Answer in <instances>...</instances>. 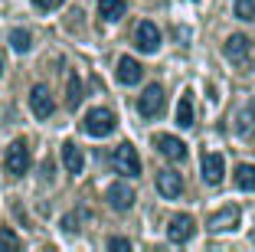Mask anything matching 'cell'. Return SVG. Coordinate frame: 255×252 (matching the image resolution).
Wrapping results in <instances>:
<instances>
[{
  "instance_id": "cell-6",
  "label": "cell",
  "mask_w": 255,
  "mask_h": 252,
  "mask_svg": "<svg viewBox=\"0 0 255 252\" xmlns=\"http://www.w3.org/2000/svg\"><path fill=\"white\" fill-rule=\"evenodd\" d=\"M137 111H141L144 118H157L160 111H164V89L160 85H147L137 98Z\"/></svg>"
},
{
  "instance_id": "cell-22",
  "label": "cell",
  "mask_w": 255,
  "mask_h": 252,
  "mask_svg": "<svg viewBox=\"0 0 255 252\" xmlns=\"http://www.w3.org/2000/svg\"><path fill=\"white\" fill-rule=\"evenodd\" d=\"M236 16L239 20H255V0H236Z\"/></svg>"
},
{
  "instance_id": "cell-1",
  "label": "cell",
  "mask_w": 255,
  "mask_h": 252,
  "mask_svg": "<svg viewBox=\"0 0 255 252\" xmlns=\"http://www.w3.org/2000/svg\"><path fill=\"white\" fill-rule=\"evenodd\" d=\"M223 56L233 62V66L249 69V66H252V59H255V46H252V39H249V36L233 33V36L226 39V46H223Z\"/></svg>"
},
{
  "instance_id": "cell-9",
  "label": "cell",
  "mask_w": 255,
  "mask_h": 252,
  "mask_svg": "<svg viewBox=\"0 0 255 252\" xmlns=\"http://www.w3.org/2000/svg\"><path fill=\"white\" fill-rule=\"evenodd\" d=\"M223 174H226L223 154H203V164H200V177H203V184H210V187L223 184Z\"/></svg>"
},
{
  "instance_id": "cell-20",
  "label": "cell",
  "mask_w": 255,
  "mask_h": 252,
  "mask_svg": "<svg viewBox=\"0 0 255 252\" xmlns=\"http://www.w3.org/2000/svg\"><path fill=\"white\" fill-rule=\"evenodd\" d=\"M252 128H255V102L246 111H239V118H236V131L239 134H252Z\"/></svg>"
},
{
  "instance_id": "cell-21",
  "label": "cell",
  "mask_w": 255,
  "mask_h": 252,
  "mask_svg": "<svg viewBox=\"0 0 255 252\" xmlns=\"http://www.w3.org/2000/svg\"><path fill=\"white\" fill-rule=\"evenodd\" d=\"M66 102H69V108H75V105L82 102V79L79 75H69V95H66Z\"/></svg>"
},
{
  "instance_id": "cell-19",
  "label": "cell",
  "mask_w": 255,
  "mask_h": 252,
  "mask_svg": "<svg viewBox=\"0 0 255 252\" xmlns=\"http://www.w3.org/2000/svg\"><path fill=\"white\" fill-rule=\"evenodd\" d=\"M10 46H13V52H30V46H33V36L26 30H10Z\"/></svg>"
},
{
  "instance_id": "cell-17",
  "label": "cell",
  "mask_w": 255,
  "mask_h": 252,
  "mask_svg": "<svg viewBox=\"0 0 255 252\" xmlns=\"http://www.w3.org/2000/svg\"><path fill=\"white\" fill-rule=\"evenodd\" d=\"M233 180H236L239 190H255V167L252 164H239L233 171Z\"/></svg>"
},
{
  "instance_id": "cell-8",
  "label": "cell",
  "mask_w": 255,
  "mask_h": 252,
  "mask_svg": "<svg viewBox=\"0 0 255 252\" xmlns=\"http://www.w3.org/2000/svg\"><path fill=\"white\" fill-rule=\"evenodd\" d=\"M193 233H196V223H193V216H187V213H180V216H173L170 220V226H167V239L170 243H190L193 239Z\"/></svg>"
},
{
  "instance_id": "cell-4",
  "label": "cell",
  "mask_w": 255,
  "mask_h": 252,
  "mask_svg": "<svg viewBox=\"0 0 255 252\" xmlns=\"http://www.w3.org/2000/svg\"><path fill=\"white\" fill-rule=\"evenodd\" d=\"M112 167L118 174H125V177H141V157H137L134 144H118V148L112 151Z\"/></svg>"
},
{
  "instance_id": "cell-24",
  "label": "cell",
  "mask_w": 255,
  "mask_h": 252,
  "mask_svg": "<svg viewBox=\"0 0 255 252\" xmlns=\"http://www.w3.org/2000/svg\"><path fill=\"white\" fill-rule=\"evenodd\" d=\"M108 249H128V252H131V243H128L125 236H112V239H108Z\"/></svg>"
},
{
  "instance_id": "cell-10",
  "label": "cell",
  "mask_w": 255,
  "mask_h": 252,
  "mask_svg": "<svg viewBox=\"0 0 255 252\" xmlns=\"http://www.w3.org/2000/svg\"><path fill=\"white\" fill-rule=\"evenodd\" d=\"M134 46H137L141 52H157V49H160V30H157L150 20H144L141 26L134 30Z\"/></svg>"
},
{
  "instance_id": "cell-26",
  "label": "cell",
  "mask_w": 255,
  "mask_h": 252,
  "mask_svg": "<svg viewBox=\"0 0 255 252\" xmlns=\"http://www.w3.org/2000/svg\"><path fill=\"white\" fill-rule=\"evenodd\" d=\"M62 230L75 233V230H79V220H75V216H66V223H62Z\"/></svg>"
},
{
  "instance_id": "cell-12",
  "label": "cell",
  "mask_w": 255,
  "mask_h": 252,
  "mask_svg": "<svg viewBox=\"0 0 255 252\" xmlns=\"http://www.w3.org/2000/svg\"><path fill=\"white\" fill-rule=\"evenodd\" d=\"M157 193L164 200H177L183 193V177L177 171H160L157 174Z\"/></svg>"
},
{
  "instance_id": "cell-23",
  "label": "cell",
  "mask_w": 255,
  "mask_h": 252,
  "mask_svg": "<svg viewBox=\"0 0 255 252\" xmlns=\"http://www.w3.org/2000/svg\"><path fill=\"white\" fill-rule=\"evenodd\" d=\"M0 246L3 249H20V239H16L13 230H0Z\"/></svg>"
},
{
  "instance_id": "cell-25",
  "label": "cell",
  "mask_w": 255,
  "mask_h": 252,
  "mask_svg": "<svg viewBox=\"0 0 255 252\" xmlns=\"http://www.w3.org/2000/svg\"><path fill=\"white\" fill-rule=\"evenodd\" d=\"M33 3H36L39 10H56V7L62 3V0H33Z\"/></svg>"
},
{
  "instance_id": "cell-7",
  "label": "cell",
  "mask_w": 255,
  "mask_h": 252,
  "mask_svg": "<svg viewBox=\"0 0 255 252\" xmlns=\"http://www.w3.org/2000/svg\"><path fill=\"white\" fill-rule=\"evenodd\" d=\"M30 108H33V115L36 118H53V111H56V102H53V95H49V89L46 85H33L30 89Z\"/></svg>"
},
{
  "instance_id": "cell-2",
  "label": "cell",
  "mask_w": 255,
  "mask_h": 252,
  "mask_svg": "<svg viewBox=\"0 0 255 252\" xmlns=\"http://www.w3.org/2000/svg\"><path fill=\"white\" fill-rule=\"evenodd\" d=\"M33 164V154H30V144L23 141V138H16V141H10L7 154H3V167H7L10 177H23V174L30 171Z\"/></svg>"
},
{
  "instance_id": "cell-11",
  "label": "cell",
  "mask_w": 255,
  "mask_h": 252,
  "mask_svg": "<svg viewBox=\"0 0 255 252\" xmlns=\"http://www.w3.org/2000/svg\"><path fill=\"white\" fill-rule=\"evenodd\" d=\"M239 220H242L239 207H223L219 213H213L210 220H206V226H210L213 233H226V230H236V226H239Z\"/></svg>"
},
{
  "instance_id": "cell-16",
  "label": "cell",
  "mask_w": 255,
  "mask_h": 252,
  "mask_svg": "<svg viewBox=\"0 0 255 252\" xmlns=\"http://www.w3.org/2000/svg\"><path fill=\"white\" fill-rule=\"evenodd\" d=\"M125 0H98V16L105 23H118L125 16Z\"/></svg>"
},
{
  "instance_id": "cell-3",
  "label": "cell",
  "mask_w": 255,
  "mask_h": 252,
  "mask_svg": "<svg viewBox=\"0 0 255 252\" xmlns=\"http://www.w3.org/2000/svg\"><path fill=\"white\" fill-rule=\"evenodd\" d=\"M82 128L92 138H108V134L118 128V118H115V111H108V108H92L89 115H85Z\"/></svg>"
},
{
  "instance_id": "cell-14",
  "label": "cell",
  "mask_w": 255,
  "mask_h": 252,
  "mask_svg": "<svg viewBox=\"0 0 255 252\" xmlns=\"http://www.w3.org/2000/svg\"><path fill=\"white\" fill-rule=\"evenodd\" d=\"M144 79V66L137 59H131V56H121L118 59V82L121 85H137V82Z\"/></svg>"
},
{
  "instance_id": "cell-13",
  "label": "cell",
  "mask_w": 255,
  "mask_h": 252,
  "mask_svg": "<svg viewBox=\"0 0 255 252\" xmlns=\"http://www.w3.org/2000/svg\"><path fill=\"white\" fill-rule=\"evenodd\" d=\"M154 148L164 157H170V161H183L187 157V144L180 138H173V134H154Z\"/></svg>"
},
{
  "instance_id": "cell-18",
  "label": "cell",
  "mask_w": 255,
  "mask_h": 252,
  "mask_svg": "<svg viewBox=\"0 0 255 252\" xmlns=\"http://www.w3.org/2000/svg\"><path fill=\"white\" fill-rule=\"evenodd\" d=\"M177 125L193 128V102H190V95H183L180 102H177Z\"/></svg>"
},
{
  "instance_id": "cell-27",
  "label": "cell",
  "mask_w": 255,
  "mask_h": 252,
  "mask_svg": "<svg viewBox=\"0 0 255 252\" xmlns=\"http://www.w3.org/2000/svg\"><path fill=\"white\" fill-rule=\"evenodd\" d=\"M0 72H3V59H0Z\"/></svg>"
},
{
  "instance_id": "cell-5",
  "label": "cell",
  "mask_w": 255,
  "mask_h": 252,
  "mask_svg": "<svg viewBox=\"0 0 255 252\" xmlns=\"http://www.w3.org/2000/svg\"><path fill=\"white\" fill-rule=\"evenodd\" d=\"M105 200H108V207H112V210H118V213H128V210L134 207L137 193L128 187V180H115V184L105 190Z\"/></svg>"
},
{
  "instance_id": "cell-15",
  "label": "cell",
  "mask_w": 255,
  "mask_h": 252,
  "mask_svg": "<svg viewBox=\"0 0 255 252\" xmlns=\"http://www.w3.org/2000/svg\"><path fill=\"white\" fill-rule=\"evenodd\" d=\"M62 167H66L69 174H82V167H85V157H82V148L75 141H66L62 144Z\"/></svg>"
}]
</instances>
